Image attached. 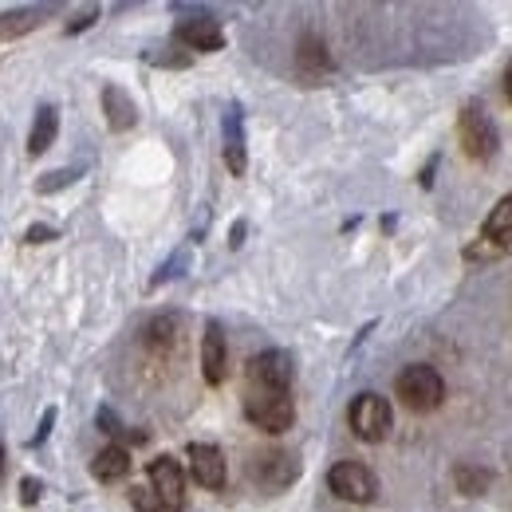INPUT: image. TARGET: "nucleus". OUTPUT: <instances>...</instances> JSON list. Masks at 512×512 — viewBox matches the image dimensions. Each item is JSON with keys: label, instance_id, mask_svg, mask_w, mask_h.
<instances>
[{"label": "nucleus", "instance_id": "nucleus-2", "mask_svg": "<svg viewBox=\"0 0 512 512\" xmlns=\"http://www.w3.org/2000/svg\"><path fill=\"white\" fill-rule=\"evenodd\" d=\"M245 414L256 430L264 434H284L292 422H296V402L288 390H260V386H249L245 394Z\"/></svg>", "mask_w": 512, "mask_h": 512}, {"label": "nucleus", "instance_id": "nucleus-11", "mask_svg": "<svg viewBox=\"0 0 512 512\" xmlns=\"http://www.w3.org/2000/svg\"><path fill=\"white\" fill-rule=\"evenodd\" d=\"M178 40L193 52H221L225 48V32L213 16H190L178 24Z\"/></svg>", "mask_w": 512, "mask_h": 512}, {"label": "nucleus", "instance_id": "nucleus-23", "mask_svg": "<svg viewBox=\"0 0 512 512\" xmlns=\"http://www.w3.org/2000/svg\"><path fill=\"white\" fill-rule=\"evenodd\" d=\"M24 241H28V245H44V241H56V229H52V225H32V229L24 233Z\"/></svg>", "mask_w": 512, "mask_h": 512}, {"label": "nucleus", "instance_id": "nucleus-19", "mask_svg": "<svg viewBox=\"0 0 512 512\" xmlns=\"http://www.w3.org/2000/svg\"><path fill=\"white\" fill-rule=\"evenodd\" d=\"M83 178V166H64V170H52V174H44L40 182H36V193H60V190H67V186H75Z\"/></svg>", "mask_w": 512, "mask_h": 512}, {"label": "nucleus", "instance_id": "nucleus-27", "mask_svg": "<svg viewBox=\"0 0 512 512\" xmlns=\"http://www.w3.org/2000/svg\"><path fill=\"white\" fill-rule=\"evenodd\" d=\"M95 16H99V12H95V8H87V12L79 16V20H71V24H67V32L75 36V32H83V28H91V24H95Z\"/></svg>", "mask_w": 512, "mask_h": 512}, {"label": "nucleus", "instance_id": "nucleus-28", "mask_svg": "<svg viewBox=\"0 0 512 512\" xmlns=\"http://www.w3.org/2000/svg\"><path fill=\"white\" fill-rule=\"evenodd\" d=\"M245 233H249V225H245V221H237V225L229 229V245H233V249H241V245H245Z\"/></svg>", "mask_w": 512, "mask_h": 512}, {"label": "nucleus", "instance_id": "nucleus-8", "mask_svg": "<svg viewBox=\"0 0 512 512\" xmlns=\"http://www.w3.org/2000/svg\"><path fill=\"white\" fill-rule=\"evenodd\" d=\"M292 375H296V363L288 351H260L249 363V386H260V390H288Z\"/></svg>", "mask_w": 512, "mask_h": 512}, {"label": "nucleus", "instance_id": "nucleus-29", "mask_svg": "<svg viewBox=\"0 0 512 512\" xmlns=\"http://www.w3.org/2000/svg\"><path fill=\"white\" fill-rule=\"evenodd\" d=\"M434 170H438V158H434V162L422 170V186H434Z\"/></svg>", "mask_w": 512, "mask_h": 512}, {"label": "nucleus", "instance_id": "nucleus-17", "mask_svg": "<svg viewBox=\"0 0 512 512\" xmlns=\"http://www.w3.org/2000/svg\"><path fill=\"white\" fill-rule=\"evenodd\" d=\"M509 233H512V193L497 201V209H493V213L485 217V225H481V237H489V241L509 237Z\"/></svg>", "mask_w": 512, "mask_h": 512}, {"label": "nucleus", "instance_id": "nucleus-1", "mask_svg": "<svg viewBox=\"0 0 512 512\" xmlns=\"http://www.w3.org/2000/svg\"><path fill=\"white\" fill-rule=\"evenodd\" d=\"M394 390H398L402 406L414 410V414H430V410H438L442 398H446L442 375H438L434 367H426V363H410V367L394 379Z\"/></svg>", "mask_w": 512, "mask_h": 512}, {"label": "nucleus", "instance_id": "nucleus-22", "mask_svg": "<svg viewBox=\"0 0 512 512\" xmlns=\"http://www.w3.org/2000/svg\"><path fill=\"white\" fill-rule=\"evenodd\" d=\"M182 268H186V253H174V260H166V264L158 268V276L150 280V288H158V284H166V280L182 276Z\"/></svg>", "mask_w": 512, "mask_h": 512}, {"label": "nucleus", "instance_id": "nucleus-6", "mask_svg": "<svg viewBox=\"0 0 512 512\" xmlns=\"http://www.w3.org/2000/svg\"><path fill=\"white\" fill-rule=\"evenodd\" d=\"M296 477H300V461H296V453H288V449H268V453H256L253 481L260 485V489L280 493V489H288Z\"/></svg>", "mask_w": 512, "mask_h": 512}, {"label": "nucleus", "instance_id": "nucleus-24", "mask_svg": "<svg viewBox=\"0 0 512 512\" xmlns=\"http://www.w3.org/2000/svg\"><path fill=\"white\" fill-rule=\"evenodd\" d=\"M99 430H103V434H111V438H115V434H123V426H119L115 410H107V406L99 410Z\"/></svg>", "mask_w": 512, "mask_h": 512}, {"label": "nucleus", "instance_id": "nucleus-9", "mask_svg": "<svg viewBox=\"0 0 512 512\" xmlns=\"http://www.w3.org/2000/svg\"><path fill=\"white\" fill-rule=\"evenodd\" d=\"M201 375L209 386H221L229 375V347H225V331L217 320L205 323V335H201Z\"/></svg>", "mask_w": 512, "mask_h": 512}, {"label": "nucleus", "instance_id": "nucleus-3", "mask_svg": "<svg viewBox=\"0 0 512 512\" xmlns=\"http://www.w3.org/2000/svg\"><path fill=\"white\" fill-rule=\"evenodd\" d=\"M347 422L363 442H383L390 434V426H394V414H390V402L383 394L367 390V394H355V402L347 410Z\"/></svg>", "mask_w": 512, "mask_h": 512}, {"label": "nucleus", "instance_id": "nucleus-31", "mask_svg": "<svg viewBox=\"0 0 512 512\" xmlns=\"http://www.w3.org/2000/svg\"><path fill=\"white\" fill-rule=\"evenodd\" d=\"M0 473H4V449H0Z\"/></svg>", "mask_w": 512, "mask_h": 512}, {"label": "nucleus", "instance_id": "nucleus-7", "mask_svg": "<svg viewBox=\"0 0 512 512\" xmlns=\"http://www.w3.org/2000/svg\"><path fill=\"white\" fill-rule=\"evenodd\" d=\"M150 489L158 497V505L170 512H182L186 505V473L174 457H154L150 461Z\"/></svg>", "mask_w": 512, "mask_h": 512}, {"label": "nucleus", "instance_id": "nucleus-30", "mask_svg": "<svg viewBox=\"0 0 512 512\" xmlns=\"http://www.w3.org/2000/svg\"><path fill=\"white\" fill-rule=\"evenodd\" d=\"M505 95H509V99H512V64L505 67Z\"/></svg>", "mask_w": 512, "mask_h": 512}, {"label": "nucleus", "instance_id": "nucleus-15", "mask_svg": "<svg viewBox=\"0 0 512 512\" xmlns=\"http://www.w3.org/2000/svg\"><path fill=\"white\" fill-rule=\"evenodd\" d=\"M56 130H60V115L56 107H40L36 111V123H32V134H28V154H44L52 142H56Z\"/></svg>", "mask_w": 512, "mask_h": 512}, {"label": "nucleus", "instance_id": "nucleus-5", "mask_svg": "<svg viewBox=\"0 0 512 512\" xmlns=\"http://www.w3.org/2000/svg\"><path fill=\"white\" fill-rule=\"evenodd\" d=\"M457 130H461V146H465V154H469V158L489 162V158L497 154V127H493V119H489L477 103H469V107L461 111Z\"/></svg>", "mask_w": 512, "mask_h": 512}, {"label": "nucleus", "instance_id": "nucleus-12", "mask_svg": "<svg viewBox=\"0 0 512 512\" xmlns=\"http://www.w3.org/2000/svg\"><path fill=\"white\" fill-rule=\"evenodd\" d=\"M225 166L233 178H245L249 170V150H245V130H241V107L233 103L225 111Z\"/></svg>", "mask_w": 512, "mask_h": 512}, {"label": "nucleus", "instance_id": "nucleus-16", "mask_svg": "<svg viewBox=\"0 0 512 512\" xmlns=\"http://www.w3.org/2000/svg\"><path fill=\"white\" fill-rule=\"evenodd\" d=\"M40 8H16V12H0V40H16L24 32H32L40 24Z\"/></svg>", "mask_w": 512, "mask_h": 512}, {"label": "nucleus", "instance_id": "nucleus-20", "mask_svg": "<svg viewBox=\"0 0 512 512\" xmlns=\"http://www.w3.org/2000/svg\"><path fill=\"white\" fill-rule=\"evenodd\" d=\"M453 477H457L461 493H469V497H481V493L489 489V481H493V473H489V469H473V465H461Z\"/></svg>", "mask_w": 512, "mask_h": 512}, {"label": "nucleus", "instance_id": "nucleus-13", "mask_svg": "<svg viewBox=\"0 0 512 512\" xmlns=\"http://www.w3.org/2000/svg\"><path fill=\"white\" fill-rule=\"evenodd\" d=\"M103 115H107V127L111 130H130L138 123V107L119 83H107L103 87Z\"/></svg>", "mask_w": 512, "mask_h": 512}, {"label": "nucleus", "instance_id": "nucleus-21", "mask_svg": "<svg viewBox=\"0 0 512 512\" xmlns=\"http://www.w3.org/2000/svg\"><path fill=\"white\" fill-rule=\"evenodd\" d=\"M174 331H178V320L174 316H162V320H154L146 327V343L150 347H166V343H174Z\"/></svg>", "mask_w": 512, "mask_h": 512}, {"label": "nucleus", "instance_id": "nucleus-10", "mask_svg": "<svg viewBox=\"0 0 512 512\" xmlns=\"http://www.w3.org/2000/svg\"><path fill=\"white\" fill-rule=\"evenodd\" d=\"M190 473L201 489H221L229 469H225V453L217 446H205V442H193L190 446Z\"/></svg>", "mask_w": 512, "mask_h": 512}, {"label": "nucleus", "instance_id": "nucleus-14", "mask_svg": "<svg viewBox=\"0 0 512 512\" xmlns=\"http://www.w3.org/2000/svg\"><path fill=\"white\" fill-rule=\"evenodd\" d=\"M91 473L99 477V481H123L130 473V453L123 446H107L95 453V461H91Z\"/></svg>", "mask_w": 512, "mask_h": 512}, {"label": "nucleus", "instance_id": "nucleus-25", "mask_svg": "<svg viewBox=\"0 0 512 512\" xmlns=\"http://www.w3.org/2000/svg\"><path fill=\"white\" fill-rule=\"evenodd\" d=\"M52 426H56V406H52V410H44V418H40V426H36V438H32V446H40V442L52 434Z\"/></svg>", "mask_w": 512, "mask_h": 512}, {"label": "nucleus", "instance_id": "nucleus-4", "mask_svg": "<svg viewBox=\"0 0 512 512\" xmlns=\"http://www.w3.org/2000/svg\"><path fill=\"white\" fill-rule=\"evenodd\" d=\"M327 485H331V493H335L339 501H351V505H367V501H375V493H379L375 473H371L367 465H359V461H339V465H331Z\"/></svg>", "mask_w": 512, "mask_h": 512}, {"label": "nucleus", "instance_id": "nucleus-18", "mask_svg": "<svg viewBox=\"0 0 512 512\" xmlns=\"http://www.w3.org/2000/svg\"><path fill=\"white\" fill-rule=\"evenodd\" d=\"M300 71L304 75H320V71H331V56L320 40H304L300 44Z\"/></svg>", "mask_w": 512, "mask_h": 512}, {"label": "nucleus", "instance_id": "nucleus-26", "mask_svg": "<svg viewBox=\"0 0 512 512\" xmlns=\"http://www.w3.org/2000/svg\"><path fill=\"white\" fill-rule=\"evenodd\" d=\"M20 493H24V505H36L40 493H44V485H40L36 477H24V481H20Z\"/></svg>", "mask_w": 512, "mask_h": 512}]
</instances>
